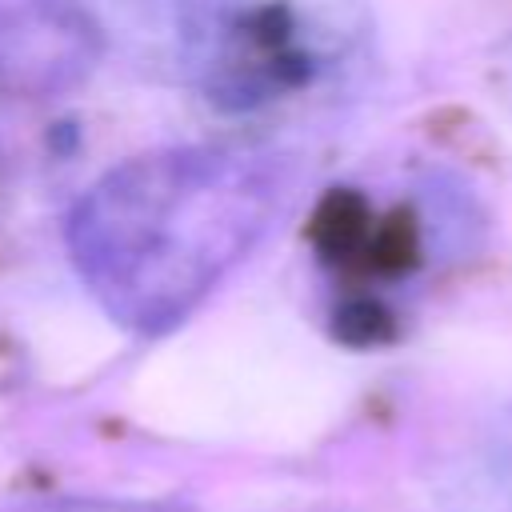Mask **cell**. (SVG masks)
<instances>
[{"label":"cell","instance_id":"obj_1","mask_svg":"<svg viewBox=\"0 0 512 512\" xmlns=\"http://www.w3.org/2000/svg\"><path fill=\"white\" fill-rule=\"evenodd\" d=\"M280 208L272 164L236 144H184L108 168L64 236L92 300L128 332L160 336L264 240Z\"/></svg>","mask_w":512,"mask_h":512},{"label":"cell","instance_id":"obj_3","mask_svg":"<svg viewBox=\"0 0 512 512\" xmlns=\"http://www.w3.org/2000/svg\"><path fill=\"white\" fill-rule=\"evenodd\" d=\"M92 60V32L76 24V16L40 8V12H12L0 20V72L20 84H68L72 72L88 68Z\"/></svg>","mask_w":512,"mask_h":512},{"label":"cell","instance_id":"obj_2","mask_svg":"<svg viewBox=\"0 0 512 512\" xmlns=\"http://www.w3.org/2000/svg\"><path fill=\"white\" fill-rule=\"evenodd\" d=\"M188 68L220 108H256L304 88L332 56V24L300 0H192Z\"/></svg>","mask_w":512,"mask_h":512},{"label":"cell","instance_id":"obj_4","mask_svg":"<svg viewBox=\"0 0 512 512\" xmlns=\"http://www.w3.org/2000/svg\"><path fill=\"white\" fill-rule=\"evenodd\" d=\"M12 512H188L176 500H112V496H52L32 500Z\"/></svg>","mask_w":512,"mask_h":512}]
</instances>
